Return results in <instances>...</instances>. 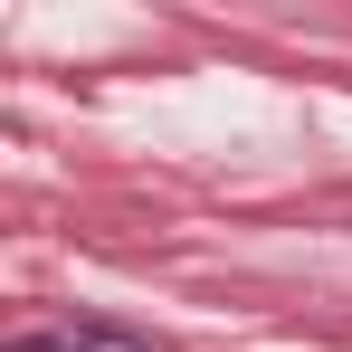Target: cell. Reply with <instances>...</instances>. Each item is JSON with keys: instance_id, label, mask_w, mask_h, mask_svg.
I'll return each instance as SVG.
<instances>
[{"instance_id": "cell-1", "label": "cell", "mask_w": 352, "mask_h": 352, "mask_svg": "<svg viewBox=\"0 0 352 352\" xmlns=\"http://www.w3.org/2000/svg\"><path fill=\"white\" fill-rule=\"evenodd\" d=\"M10 352H143V333H124V324H58V333H19Z\"/></svg>"}]
</instances>
